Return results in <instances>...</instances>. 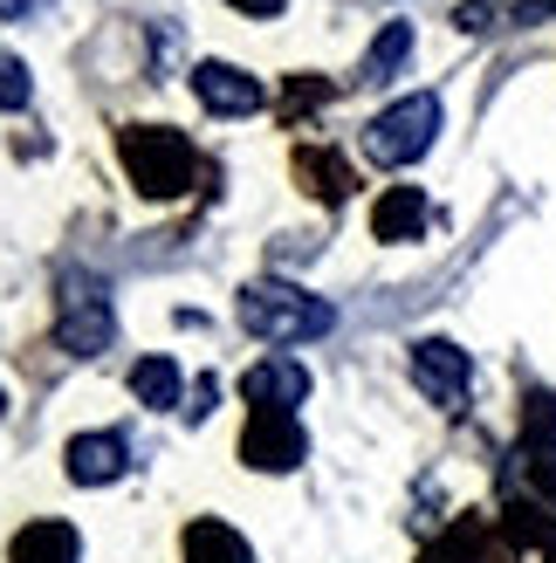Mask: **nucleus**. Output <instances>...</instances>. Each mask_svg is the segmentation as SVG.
Returning <instances> with one entry per match:
<instances>
[{
	"mask_svg": "<svg viewBox=\"0 0 556 563\" xmlns=\"http://www.w3.org/2000/svg\"><path fill=\"white\" fill-rule=\"evenodd\" d=\"M241 330L262 336V344H310V336H323L330 323H337V309H330L323 296L296 289V282H247L241 289Z\"/></svg>",
	"mask_w": 556,
	"mask_h": 563,
	"instance_id": "nucleus-1",
	"label": "nucleus"
},
{
	"mask_svg": "<svg viewBox=\"0 0 556 563\" xmlns=\"http://www.w3.org/2000/svg\"><path fill=\"white\" fill-rule=\"evenodd\" d=\"M440 137V97L420 90V97H399L392 110H378L371 131H365V158L371 165H420Z\"/></svg>",
	"mask_w": 556,
	"mask_h": 563,
	"instance_id": "nucleus-2",
	"label": "nucleus"
},
{
	"mask_svg": "<svg viewBox=\"0 0 556 563\" xmlns=\"http://www.w3.org/2000/svg\"><path fill=\"white\" fill-rule=\"evenodd\" d=\"M124 165H131V179L145 186L152 200H173V192H186L192 173H200L192 145L179 131H165V124H131L124 131Z\"/></svg>",
	"mask_w": 556,
	"mask_h": 563,
	"instance_id": "nucleus-3",
	"label": "nucleus"
},
{
	"mask_svg": "<svg viewBox=\"0 0 556 563\" xmlns=\"http://www.w3.org/2000/svg\"><path fill=\"white\" fill-rule=\"evenodd\" d=\"M110 336H118V317H110L103 282L97 275H69L63 309H55V344L69 357H97V351H110Z\"/></svg>",
	"mask_w": 556,
	"mask_h": 563,
	"instance_id": "nucleus-4",
	"label": "nucleus"
},
{
	"mask_svg": "<svg viewBox=\"0 0 556 563\" xmlns=\"http://www.w3.org/2000/svg\"><path fill=\"white\" fill-rule=\"evenodd\" d=\"M412 385H420L433 406L460 412L467 385H475V357H467L460 344H447V336H420V344H412Z\"/></svg>",
	"mask_w": 556,
	"mask_h": 563,
	"instance_id": "nucleus-5",
	"label": "nucleus"
},
{
	"mask_svg": "<svg viewBox=\"0 0 556 563\" xmlns=\"http://www.w3.org/2000/svg\"><path fill=\"white\" fill-rule=\"evenodd\" d=\"M241 454L255 461V467H268V474L296 467V461H302V427H296V412L255 406V412H247V433H241Z\"/></svg>",
	"mask_w": 556,
	"mask_h": 563,
	"instance_id": "nucleus-6",
	"label": "nucleus"
},
{
	"mask_svg": "<svg viewBox=\"0 0 556 563\" xmlns=\"http://www.w3.org/2000/svg\"><path fill=\"white\" fill-rule=\"evenodd\" d=\"M192 97H200L213 118H255V110L268 103V90L247 69H234V63H200L192 69Z\"/></svg>",
	"mask_w": 556,
	"mask_h": 563,
	"instance_id": "nucleus-7",
	"label": "nucleus"
},
{
	"mask_svg": "<svg viewBox=\"0 0 556 563\" xmlns=\"http://www.w3.org/2000/svg\"><path fill=\"white\" fill-rule=\"evenodd\" d=\"M63 461H69V482H76V488H110V482L124 474L131 446H124L118 433H76Z\"/></svg>",
	"mask_w": 556,
	"mask_h": 563,
	"instance_id": "nucleus-8",
	"label": "nucleus"
},
{
	"mask_svg": "<svg viewBox=\"0 0 556 563\" xmlns=\"http://www.w3.org/2000/svg\"><path fill=\"white\" fill-rule=\"evenodd\" d=\"M426 192L420 186H385L378 192V207H371V234L378 241H420L426 234Z\"/></svg>",
	"mask_w": 556,
	"mask_h": 563,
	"instance_id": "nucleus-9",
	"label": "nucleus"
},
{
	"mask_svg": "<svg viewBox=\"0 0 556 563\" xmlns=\"http://www.w3.org/2000/svg\"><path fill=\"white\" fill-rule=\"evenodd\" d=\"M247 399H255V406H282V412H296L302 399H310V372H302L296 357H262L255 372H247Z\"/></svg>",
	"mask_w": 556,
	"mask_h": 563,
	"instance_id": "nucleus-10",
	"label": "nucleus"
},
{
	"mask_svg": "<svg viewBox=\"0 0 556 563\" xmlns=\"http://www.w3.org/2000/svg\"><path fill=\"white\" fill-rule=\"evenodd\" d=\"M131 391H137V406L173 412V406H179V364H173V357H137V364H131Z\"/></svg>",
	"mask_w": 556,
	"mask_h": 563,
	"instance_id": "nucleus-11",
	"label": "nucleus"
},
{
	"mask_svg": "<svg viewBox=\"0 0 556 563\" xmlns=\"http://www.w3.org/2000/svg\"><path fill=\"white\" fill-rule=\"evenodd\" d=\"M405 55H412V21H385L371 55H365V69H357V82H392L405 69Z\"/></svg>",
	"mask_w": 556,
	"mask_h": 563,
	"instance_id": "nucleus-12",
	"label": "nucleus"
},
{
	"mask_svg": "<svg viewBox=\"0 0 556 563\" xmlns=\"http://www.w3.org/2000/svg\"><path fill=\"white\" fill-rule=\"evenodd\" d=\"M186 563H255V550H247L227 522H192L186 529Z\"/></svg>",
	"mask_w": 556,
	"mask_h": 563,
	"instance_id": "nucleus-13",
	"label": "nucleus"
},
{
	"mask_svg": "<svg viewBox=\"0 0 556 563\" xmlns=\"http://www.w3.org/2000/svg\"><path fill=\"white\" fill-rule=\"evenodd\" d=\"M14 563H76V537L63 522H27L14 543Z\"/></svg>",
	"mask_w": 556,
	"mask_h": 563,
	"instance_id": "nucleus-14",
	"label": "nucleus"
},
{
	"mask_svg": "<svg viewBox=\"0 0 556 563\" xmlns=\"http://www.w3.org/2000/svg\"><path fill=\"white\" fill-rule=\"evenodd\" d=\"M522 440H530L543 461L556 454V391H530V399H522Z\"/></svg>",
	"mask_w": 556,
	"mask_h": 563,
	"instance_id": "nucleus-15",
	"label": "nucleus"
},
{
	"mask_svg": "<svg viewBox=\"0 0 556 563\" xmlns=\"http://www.w3.org/2000/svg\"><path fill=\"white\" fill-rule=\"evenodd\" d=\"M27 63H14V55H0V110H27Z\"/></svg>",
	"mask_w": 556,
	"mask_h": 563,
	"instance_id": "nucleus-16",
	"label": "nucleus"
},
{
	"mask_svg": "<svg viewBox=\"0 0 556 563\" xmlns=\"http://www.w3.org/2000/svg\"><path fill=\"white\" fill-rule=\"evenodd\" d=\"M227 8H241V14H262V21H275L289 8V0H227Z\"/></svg>",
	"mask_w": 556,
	"mask_h": 563,
	"instance_id": "nucleus-17",
	"label": "nucleus"
},
{
	"mask_svg": "<svg viewBox=\"0 0 556 563\" xmlns=\"http://www.w3.org/2000/svg\"><path fill=\"white\" fill-rule=\"evenodd\" d=\"M27 8H35V0H0V21H21Z\"/></svg>",
	"mask_w": 556,
	"mask_h": 563,
	"instance_id": "nucleus-18",
	"label": "nucleus"
}]
</instances>
